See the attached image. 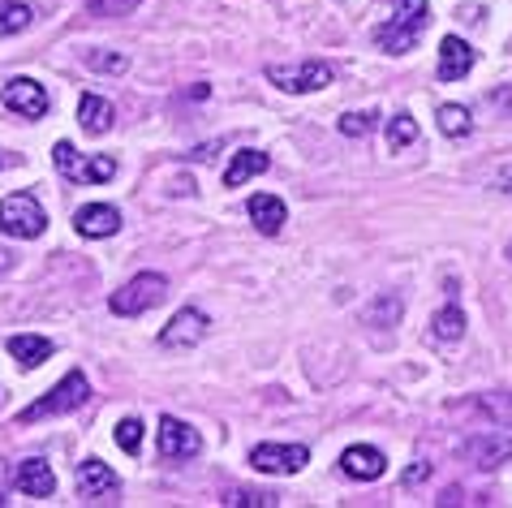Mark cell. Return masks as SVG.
<instances>
[{
    "label": "cell",
    "mask_w": 512,
    "mask_h": 508,
    "mask_svg": "<svg viewBox=\"0 0 512 508\" xmlns=\"http://www.w3.org/2000/svg\"><path fill=\"white\" fill-rule=\"evenodd\" d=\"M74 229L82 233V237H112L121 229V211L117 207H108V203H87V207H78L74 211Z\"/></svg>",
    "instance_id": "7c38bea8"
},
{
    "label": "cell",
    "mask_w": 512,
    "mask_h": 508,
    "mask_svg": "<svg viewBox=\"0 0 512 508\" xmlns=\"http://www.w3.org/2000/svg\"><path fill=\"white\" fill-rule=\"evenodd\" d=\"M35 22V9L22 0H0V35H22Z\"/></svg>",
    "instance_id": "7402d4cb"
},
{
    "label": "cell",
    "mask_w": 512,
    "mask_h": 508,
    "mask_svg": "<svg viewBox=\"0 0 512 508\" xmlns=\"http://www.w3.org/2000/svg\"><path fill=\"white\" fill-rule=\"evenodd\" d=\"M9 354H13V362H18L22 371H35V366H44L52 358V341L48 336L18 332V336H9Z\"/></svg>",
    "instance_id": "e0dca14e"
},
{
    "label": "cell",
    "mask_w": 512,
    "mask_h": 508,
    "mask_svg": "<svg viewBox=\"0 0 512 508\" xmlns=\"http://www.w3.org/2000/svg\"><path fill=\"white\" fill-rule=\"evenodd\" d=\"M9 263H13V254H0V272H9Z\"/></svg>",
    "instance_id": "d6a6232c"
},
{
    "label": "cell",
    "mask_w": 512,
    "mask_h": 508,
    "mask_svg": "<svg viewBox=\"0 0 512 508\" xmlns=\"http://www.w3.org/2000/svg\"><path fill=\"white\" fill-rule=\"evenodd\" d=\"M409 143H418V121L409 117V112H396V117L388 121V147L405 151Z\"/></svg>",
    "instance_id": "603a6c76"
},
{
    "label": "cell",
    "mask_w": 512,
    "mask_h": 508,
    "mask_svg": "<svg viewBox=\"0 0 512 508\" xmlns=\"http://www.w3.org/2000/svg\"><path fill=\"white\" fill-rule=\"evenodd\" d=\"M207 328H211V323H207V315H203V310L186 306V310H177V315L164 323V332H160V345H164V349H194V345H203Z\"/></svg>",
    "instance_id": "ba28073f"
},
{
    "label": "cell",
    "mask_w": 512,
    "mask_h": 508,
    "mask_svg": "<svg viewBox=\"0 0 512 508\" xmlns=\"http://www.w3.org/2000/svg\"><path fill=\"white\" fill-rule=\"evenodd\" d=\"M474 48L465 44V39H457V35H448L444 44H439V82H457V78H465L469 69H474Z\"/></svg>",
    "instance_id": "4fadbf2b"
},
{
    "label": "cell",
    "mask_w": 512,
    "mask_h": 508,
    "mask_svg": "<svg viewBox=\"0 0 512 508\" xmlns=\"http://www.w3.org/2000/svg\"><path fill=\"white\" fill-rule=\"evenodd\" d=\"M383 453L379 448H371V444H353V448H345V457H340V470H345L349 478H358V483H375V478L383 474Z\"/></svg>",
    "instance_id": "9a60e30c"
},
{
    "label": "cell",
    "mask_w": 512,
    "mask_h": 508,
    "mask_svg": "<svg viewBox=\"0 0 512 508\" xmlns=\"http://www.w3.org/2000/svg\"><path fill=\"white\" fill-rule=\"evenodd\" d=\"M491 186H495V190H504V194H512V164L495 168V173H491Z\"/></svg>",
    "instance_id": "1f68e13d"
},
{
    "label": "cell",
    "mask_w": 512,
    "mask_h": 508,
    "mask_svg": "<svg viewBox=\"0 0 512 508\" xmlns=\"http://www.w3.org/2000/svg\"><path fill=\"white\" fill-rule=\"evenodd\" d=\"M82 61H87L95 74H125V69H130V56H125V52H99V48H91Z\"/></svg>",
    "instance_id": "d4e9b609"
},
{
    "label": "cell",
    "mask_w": 512,
    "mask_h": 508,
    "mask_svg": "<svg viewBox=\"0 0 512 508\" xmlns=\"http://www.w3.org/2000/svg\"><path fill=\"white\" fill-rule=\"evenodd\" d=\"M461 457L478 470H500L504 461H512V435H500V431H478L469 435L461 444Z\"/></svg>",
    "instance_id": "52a82bcc"
},
{
    "label": "cell",
    "mask_w": 512,
    "mask_h": 508,
    "mask_svg": "<svg viewBox=\"0 0 512 508\" xmlns=\"http://www.w3.org/2000/svg\"><path fill=\"white\" fill-rule=\"evenodd\" d=\"M465 336V315H461V306L452 302V306H444L439 315L431 319V341H439V345H452V341H461Z\"/></svg>",
    "instance_id": "44dd1931"
},
{
    "label": "cell",
    "mask_w": 512,
    "mask_h": 508,
    "mask_svg": "<svg viewBox=\"0 0 512 508\" xmlns=\"http://www.w3.org/2000/svg\"><path fill=\"white\" fill-rule=\"evenodd\" d=\"M91 397V384H87V375L82 371H69L61 384H56L48 397H39L35 405H26L22 409V422H39V418H56V414H69V409H78V405H87Z\"/></svg>",
    "instance_id": "5b68a950"
},
{
    "label": "cell",
    "mask_w": 512,
    "mask_h": 508,
    "mask_svg": "<svg viewBox=\"0 0 512 508\" xmlns=\"http://www.w3.org/2000/svg\"><path fill=\"white\" fill-rule=\"evenodd\" d=\"M396 315H401V302H396V298H388V302H375V306H371V323H375V319L392 323Z\"/></svg>",
    "instance_id": "f546056e"
},
{
    "label": "cell",
    "mask_w": 512,
    "mask_h": 508,
    "mask_svg": "<svg viewBox=\"0 0 512 508\" xmlns=\"http://www.w3.org/2000/svg\"><path fill=\"white\" fill-rule=\"evenodd\" d=\"M310 461V453L302 444H259L250 453V465L259 474H297Z\"/></svg>",
    "instance_id": "9c48e42d"
},
{
    "label": "cell",
    "mask_w": 512,
    "mask_h": 508,
    "mask_svg": "<svg viewBox=\"0 0 512 508\" xmlns=\"http://www.w3.org/2000/svg\"><path fill=\"white\" fill-rule=\"evenodd\" d=\"M379 125V112H345L340 117V134L345 138H366Z\"/></svg>",
    "instance_id": "484cf974"
},
{
    "label": "cell",
    "mask_w": 512,
    "mask_h": 508,
    "mask_svg": "<svg viewBox=\"0 0 512 508\" xmlns=\"http://www.w3.org/2000/svg\"><path fill=\"white\" fill-rule=\"evenodd\" d=\"M117 444L125 448V453H138L142 448V422L138 418H121L117 422Z\"/></svg>",
    "instance_id": "83f0119b"
},
{
    "label": "cell",
    "mask_w": 512,
    "mask_h": 508,
    "mask_svg": "<svg viewBox=\"0 0 512 508\" xmlns=\"http://www.w3.org/2000/svg\"><path fill=\"white\" fill-rule=\"evenodd\" d=\"M224 504H233V508H272V504H280V500L267 496V491H229V496H224Z\"/></svg>",
    "instance_id": "4316f807"
},
{
    "label": "cell",
    "mask_w": 512,
    "mask_h": 508,
    "mask_svg": "<svg viewBox=\"0 0 512 508\" xmlns=\"http://www.w3.org/2000/svg\"><path fill=\"white\" fill-rule=\"evenodd\" d=\"M5 108L18 112V117H44L48 112V91L39 87L35 78H9L5 82Z\"/></svg>",
    "instance_id": "8fae6325"
},
{
    "label": "cell",
    "mask_w": 512,
    "mask_h": 508,
    "mask_svg": "<svg viewBox=\"0 0 512 508\" xmlns=\"http://www.w3.org/2000/svg\"><path fill=\"white\" fill-rule=\"evenodd\" d=\"M168 298V280L160 272H142L134 280H125V285L112 293L108 306H112V315H142V310H151V306H160Z\"/></svg>",
    "instance_id": "3957f363"
},
{
    "label": "cell",
    "mask_w": 512,
    "mask_h": 508,
    "mask_svg": "<svg viewBox=\"0 0 512 508\" xmlns=\"http://www.w3.org/2000/svg\"><path fill=\"white\" fill-rule=\"evenodd\" d=\"M422 478H431V465H426V461H414V465L405 470V487H418Z\"/></svg>",
    "instance_id": "4dcf8cb0"
},
{
    "label": "cell",
    "mask_w": 512,
    "mask_h": 508,
    "mask_svg": "<svg viewBox=\"0 0 512 508\" xmlns=\"http://www.w3.org/2000/svg\"><path fill=\"white\" fill-rule=\"evenodd\" d=\"M18 491H22V496H35V500H48L52 491H56V474H52V465H48L44 457L22 461V465H18Z\"/></svg>",
    "instance_id": "2e32d148"
},
{
    "label": "cell",
    "mask_w": 512,
    "mask_h": 508,
    "mask_svg": "<svg viewBox=\"0 0 512 508\" xmlns=\"http://www.w3.org/2000/svg\"><path fill=\"white\" fill-rule=\"evenodd\" d=\"M336 69L327 61H297V65H267V82H276L280 91L289 95H310V91H323L332 87Z\"/></svg>",
    "instance_id": "8992f818"
},
{
    "label": "cell",
    "mask_w": 512,
    "mask_h": 508,
    "mask_svg": "<svg viewBox=\"0 0 512 508\" xmlns=\"http://www.w3.org/2000/svg\"><path fill=\"white\" fill-rule=\"evenodd\" d=\"M267 168H272V160H267L263 151H241V155H233L229 173H224V186L237 190V186H246L250 177H263Z\"/></svg>",
    "instance_id": "d6986e66"
},
{
    "label": "cell",
    "mask_w": 512,
    "mask_h": 508,
    "mask_svg": "<svg viewBox=\"0 0 512 508\" xmlns=\"http://www.w3.org/2000/svg\"><path fill=\"white\" fill-rule=\"evenodd\" d=\"M439 130H444L448 138H465L469 130H474V121H469V108L444 104V108H439Z\"/></svg>",
    "instance_id": "cb8c5ba5"
},
{
    "label": "cell",
    "mask_w": 512,
    "mask_h": 508,
    "mask_svg": "<svg viewBox=\"0 0 512 508\" xmlns=\"http://www.w3.org/2000/svg\"><path fill=\"white\" fill-rule=\"evenodd\" d=\"M0 168H5V155H0Z\"/></svg>",
    "instance_id": "836d02e7"
},
{
    "label": "cell",
    "mask_w": 512,
    "mask_h": 508,
    "mask_svg": "<svg viewBox=\"0 0 512 508\" xmlns=\"http://www.w3.org/2000/svg\"><path fill=\"white\" fill-rule=\"evenodd\" d=\"M198 448H203V440H198V431L190 427V422L181 418H160V457L164 461H190L198 457Z\"/></svg>",
    "instance_id": "30bf717a"
},
{
    "label": "cell",
    "mask_w": 512,
    "mask_h": 508,
    "mask_svg": "<svg viewBox=\"0 0 512 508\" xmlns=\"http://www.w3.org/2000/svg\"><path fill=\"white\" fill-rule=\"evenodd\" d=\"M250 220H254V229L259 233L276 237L284 229V220H289V211H284V203L276 199V194H254L250 199Z\"/></svg>",
    "instance_id": "ac0fdd59"
},
{
    "label": "cell",
    "mask_w": 512,
    "mask_h": 508,
    "mask_svg": "<svg viewBox=\"0 0 512 508\" xmlns=\"http://www.w3.org/2000/svg\"><path fill=\"white\" fill-rule=\"evenodd\" d=\"M48 229V216L44 207H39L35 194H9L5 203H0V233L18 237V242H35L39 233Z\"/></svg>",
    "instance_id": "7a4b0ae2"
},
{
    "label": "cell",
    "mask_w": 512,
    "mask_h": 508,
    "mask_svg": "<svg viewBox=\"0 0 512 508\" xmlns=\"http://www.w3.org/2000/svg\"><path fill=\"white\" fill-rule=\"evenodd\" d=\"M52 160H56V168H61V177L78 181V186H99V181H108L112 173H117V160H112V155H87V151H78L69 143H56Z\"/></svg>",
    "instance_id": "277c9868"
},
{
    "label": "cell",
    "mask_w": 512,
    "mask_h": 508,
    "mask_svg": "<svg viewBox=\"0 0 512 508\" xmlns=\"http://www.w3.org/2000/svg\"><path fill=\"white\" fill-rule=\"evenodd\" d=\"M392 5H396V13H392V22H383L379 31H375V44L383 52L401 56V52H409L422 39L431 5H426V0H392Z\"/></svg>",
    "instance_id": "6da1fadb"
},
{
    "label": "cell",
    "mask_w": 512,
    "mask_h": 508,
    "mask_svg": "<svg viewBox=\"0 0 512 508\" xmlns=\"http://www.w3.org/2000/svg\"><path fill=\"white\" fill-rule=\"evenodd\" d=\"M78 121L87 134H108L112 130V104L99 100V95H82L78 100Z\"/></svg>",
    "instance_id": "ffe728a7"
},
{
    "label": "cell",
    "mask_w": 512,
    "mask_h": 508,
    "mask_svg": "<svg viewBox=\"0 0 512 508\" xmlns=\"http://www.w3.org/2000/svg\"><path fill=\"white\" fill-rule=\"evenodd\" d=\"M117 487H121L117 474H112L99 457H87V461L78 465V496L82 500H104L108 491H117Z\"/></svg>",
    "instance_id": "5bb4252c"
},
{
    "label": "cell",
    "mask_w": 512,
    "mask_h": 508,
    "mask_svg": "<svg viewBox=\"0 0 512 508\" xmlns=\"http://www.w3.org/2000/svg\"><path fill=\"white\" fill-rule=\"evenodd\" d=\"M142 0H91V13L95 18H125V13H134Z\"/></svg>",
    "instance_id": "f1b7e54d"
}]
</instances>
